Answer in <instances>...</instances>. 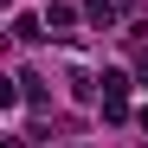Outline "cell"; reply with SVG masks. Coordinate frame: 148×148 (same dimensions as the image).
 Listing matches in <instances>:
<instances>
[{"mask_svg":"<svg viewBox=\"0 0 148 148\" xmlns=\"http://www.w3.org/2000/svg\"><path fill=\"white\" fill-rule=\"evenodd\" d=\"M13 39H19V45H39V39H52V32H45L39 13H13Z\"/></svg>","mask_w":148,"mask_h":148,"instance_id":"cell-3","label":"cell"},{"mask_svg":"<svg viewBox=\"0 0 148 148\" xmlns=\"http://www.w3.org/2000/svg\"><path fill=\"white\" fill-rule=\"evenodd\" d=\"M135 122H142V129H148V110H142V116H135Z\"/></svg>","mask_w":148,"mask_h":148,"instance_id":"cell-9","label":"cell"},{"mask_svg":"<svg viewBox=\"0 0 148 148\" xmlns=\"http://www.w3.org/2000/svg\"><path fill=\"white\" fill-rule=\"evenodd\" d=\"M103 122H129V97H103Z\"/></svg>","mask_w":148,"mask_h":148,"instance_id":"cell-5","label":"cell"},{"mask_svg":"<svg viewBox=\"0 0 148 148\" xmlns=\"http://www.w3.org/2000/svg\"><path fill=\"white\" fill-rule=\"evenodd\" d=\"M7 148H26V135H7Z\"/></svg>","mask_w":148,"mask_h":148,"instance_id":"cell-8","label":"cell"},{"mask_svg":"<svg viewBox=\"0 0 148 148\" xmlns=\"http://www.w3.org/2000/svg\"><path fill=\"white\" fill-rule=\"evenodd\" d=\"M84 19H90L97 32H110L116 19H122V7H116V0H84Z\"/></svg>","mask_w":148,"mask_h":148,"instance_id":"cell-2","label":"cell"},{"mask_svg":"<svg viewBox=\"0 0 148 148\" xmlns=\"http://www.w3.org/2000/svg\"><path fill=\"white\" fill-rule=\"evenodd\" d=\"M77 13H84V7L52 0V7H45V32H52V39H71V32H77Z\"/></svg>","mask_w":148,"mask_h":148,"instance_id":"cell-1","label":"cell"},{"mask_svg":"<svg viewBox=\"0 0 148 148\" xmlns=\"http://www.w3.org/2000/svg\"><path fill=\"white\" fill-rule=\"evenodd\" d=\"M103 97H129V77L122 71H103Z\"/></svg>","mask_w":148,"mask_h":148,"instance_id":"cell-6","label":"cell"},{"mask_svg":"<svg viewBox=\"0 0 148 148\" xmlns=\"http://www.w3.org/2000/svg\"><path fill=\"white\" fill-rule=\"evenodd\" d=\"M19 90H26L32 110H45V84H39V71H19Z\"/></svg>","mask_w":148,"mask_h":148,"instance_id":"cell-4","label":"cell"},{"mask_svg":"<svg viewBox=\"0 0 148 148\" xmlns=\"http://www.w3.org/2000/svg\"><path fill=\"white\" fill-rule=\"evenodd\" d=\"M135 84L148 90V52H135Z\"/></svg>","mask_w":148,"mask_h":148,"instance_id":"cell-7","label":"cell"}]
</instances>
